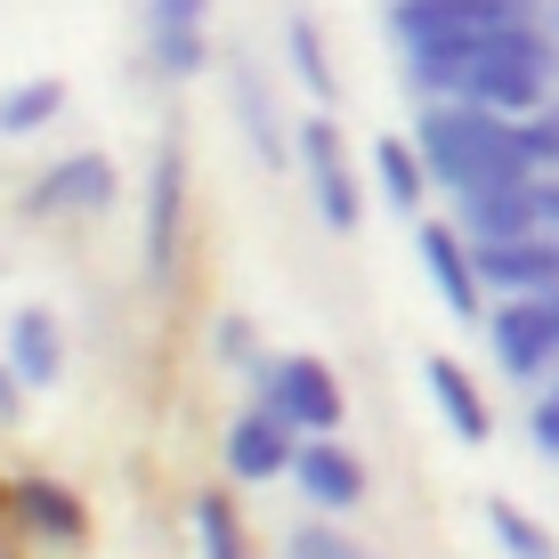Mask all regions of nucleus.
Masks as SVG:
<instances>
[{
	"mask_svg": "<svg viewBox=\"0 0 559 559\" xmlns=\"http://www.w3.org/2000/svg\"><path fill=\"white\" fill-rule=\"evenodd\" d=\"M421 163H430L438 187H454V195H471V187H519L535 179V154H527V122L519 114H495V106H430L421 114Z\"/></svg>",
	"mask_w": 559,
	"mask_h": 559,
	"instance_id": "1",
	"label": "nucleus"
},
{
	"mask_svg": "<svg viewBox=\"0 0 559 559\" xmlns=\"http://www.w3.org/2000/svg\"><path fill=\"white\" fill-rule=\"evenodd\" d=\"M454 98H471V106H495V114H527L535 98H544V41L527 33V16L519 25H503L487 49L462 66V90Z\"/></svg>",
	"mask_w": 559,
	"mask_h": 559,
	"instance_id": "2",
	"label": "nucleus"
},
{
	"mask_svg": "<svg viewBox=\"0 0 559 559\" xmlns=\"http://www.w3.org/2000/svg\"><path fill=\"white\" fill-rule=\"evenodd\" d=\"M252 390H260V406H276L300 438L341 430V406H349V397H341V381H333V365H324V357H308V349H293V357H267Z\"/></svg>",
	"mask_w": 559,
	"mask_h": 559,
	"instance_id": "3",
	"label": "nucleus"
},
{
	"mask_svg": "<svg viewBox=\"0 0 559 559\" xmlns=\"http://www.w3.org/2000/svg\"><path fill=\"white\" fill-rule=\"evenodd\" d=\"M487 341H495V357H503L511 381L559 373V293H511L487 317Z\"/></svg>",
	"mask_w": 559,
	"mask_h": 559,
	"instance_id": "4",
	"label": "nucleus"
},
{
	"mask_svg": "<svg viewBox=\"0 0 559 559\" xmlns=\"http://www.w3.org/2000/svg\"><path fill=\"white\" fill-rule=\"evenodd\" d=\"M179 236H187V146L163 139L146 170V284L179 276Z\"/></svg>",
	"mask_w": 559,
	"mask_h": 559,
	"instance_id": "5",
	"label": "nucleus"
},
{
	"mask_svg": "<svg viewBox=\"0 0 559 559\" xmlns=\"http://www.w3.org/2000/svg\"><path fill=\"white\" fill-rule=\"evenodd\" d=\"M114 195H122V179L106 154H66L25 187V211L33 219H90V211H114Z\"/></svg>",
	"mask_w": 559,
	"mask_h": 559,
	"instance_id": "6",
	"label": "nucleus"
},
{
	"mask_svg": "<svg viewBox=\"0 0 559 559\" xmlns=\"http://www.w3.org/2000/svg\"><path fill=\"white\" fill-rule=\"evenodd\" d=\"M293 154H300L308 187H317V211H324V227H333V236H349V227H357V179H349V154H341V130H333V114H308V122L293 130Z\"/></svg>",
	"mask_w": 559,
	"mask_h": 559,
	"instance_id": "7",
	"label": "nucleus"
},
{
	"mask_svg": "<svg viewBox=\"0 0 559 559\" xmlns=\"http://www.w3.org/2000/svg\"><path fill=\"white\" fill-rule=\"evenodd\" d=\"M300 454V430L284 421L276 406H243L227 421V471L243 478V487H260V478H284Z\"/></svg>",
	"mask_w": 559,
	"mask_h": 559,
	"instance_id": "8",
	"label": "nucleus"
},
{
	"mask_svg": "<svg viewBox=\"0 0 559 559\" xmlns=\"http://www.w3.org/2000/svg\"><path fill=\"white\" fill-rule=\"evenodd\" d=\"M414 243H421V267H430L438 300H447L454 317H487V276H478L471 236H454L447 219H421V227H414Z\"/></svg>",
	"mask_w": 559,
	"mask_h": 559,
	"instance_id": "9",
	"label": "nucleus"
},
{
	"mask_svg": "<svg viewBox=\"0 0 559 559\" xmlns=\"http://www.w3.org/2000/svg\"><path fill=\"white\" fill-rule=\"evenodd\" d=\"M293 487L317 511H357L365 503V462L341 447L333 430H317V438H300V454H293Z\"/></svg>",
	"mask_w": 559,
	"mask_h": 559,
	"instance_id": "10",
	"label": "nucleus"
},
{
	"mask_svg": "<svg viewBox=\"0 0 559 559\" xmlns=\"http://www.w3.org/2000/svg\"><path fill=\"white\" fill-rule=\"evenodd\" d=\"M478 276L495 293H559V236L535 227V236H503V243H471Z\"/></svg>",
	"mask_w": 559,
	"mask_h": 559,
	"instance_id": "11",
	"label": "nucleus"
},
{
	"mask_svg": "<svg viewBox=\"0 0 559 559\" xmlns=\"http://www.w3.org/2000/svg\"><path fill=\"white\" fill-rule=\"evenodd\" d=\"M0 357L16 365V381H25V390H57V373H66V341H57V317H49V308H16L9 333H0Z\"/></svg>",
	"mask_w": 559,
	"mask_h": 559,
	"instance_id": "12",
	"label": "nucleus"
},
{
	"mask_svg": "<svg viewBox=\"0 0 559 559\" xmlns=\"http://www.w3.org/2000/svg\"><path fill=\"white\" fill-rule=\"evenodd\" d=\"M421 381H430L438 414H447V430L462 438V447H487V438H495V414H487V397H478V381L462 373L454 357H421Z\"/></svg>",
	"mask_w": 559,
	"mask_h": 559,
	"instance_id": "13",
	"label": "nucleus"
},
{
	"mask_svg": "<svg viewBox=\"0 0 559 559\" xmlns=\"http://www.w3.org/2000/svg\"><path fill=\"white\" fill-rule=\"evenodd\" d=\"M535 195H527V179L519 187H471L462 195V236L471 243H503V236H535Z\"/></svg>",
	"mask_w": 559,
	"mask_h": 559,
	"instance_id": "14",
	"label": "nucleus"
},
{
	"mask_svg": "<svg viewBox=\"0 0 559 559\" xmlns=\"http://www.w3.org/2000/svg\"><path fill=\"white\" fill-rule=\"evenodd\" d=\"M9 503H16V519H25L33 535H49V544H82V535H90L82 495H73V487H57V478H16V487H9Z\"/></svg>",
	"mask_w": 559,
	"mask_h": 559,
	"instance_id": "15",
	"label": "nucleus"
},
{
	"mask_svg": "<svg viewBox=\"0 0 559 559\" xmlns=\"http://www.w3.org/2000/svg\"><path fill=\"white\" fill-rule=\"evenodd\" d=\"M227 98H236L243 130H252V154H260L267 170H276V163H284V122H276V106H267V82H260L252 66H243V57L227 66Z\"/></svg>",
	"mask_w": 559,
	"mask_h": 559,
	"instance_id": "16",
	"label": "nucleus"
},
{
	"mask_svg": "<svg viewBox=\"0 0 559 559\" xmlns=\"http://www.w3.org/2000/svg\"><path fill=\"white\" fill-rule=\"evenodd\" d=\"M57 114H66V82H16V90H0V139H33V130H49Z\"/></svg>",
	"mask_w": 559,
	"mask_h": 559,
	"instance_id": "17",
	"label": "nucleus"
},
{
	"mask_svg": "<svg viewBox=\"0 0 559 559\" xmlns=\"http://www.w3.org/2000/svg\"><path fill=\"white\" fill-rule=\"evenodd\" d=\"M284 49H293V73H300V90L317 106H333V57H324V33H317V16H300L293 9V25H284Z\"/></svg>",
	"mask_w": 559,
	"mask_h": 559,
	"instance_id": "18",
	"label": "nucleus"
},
{
	"mask_svg": "<svg viewBox=\"0 0 559 559\" xmlns=\"http://www.w3.org/2000/svg\"><path fill=\"white\" fill-rule=\"evenodd\" d=\"M203 66H211L203 25H154V73H163V82H195Z\"/></svg>",
	"mask_w": 559,
	"mask_h": 559,
	"instance_id": "19",
	"label": "nucleus"
},
{
	"mask_svg": "<svg viewBox=\"0 0 559 559\" xmlns=\"http://www.w3.org/2000/svg\"><path fill=\"white\" fill-rule=\"evenodd\" d=\"M373 170H381V195H390L397 211H421V170H430V163H421L406 139H381L373 146Z\"/></svg>",
	"mask_w": 559,
	"mask_h": 559,
	"instance_id": "20",
	"label": "nucleus"
},
{
	"mask_svg": "<svg viewBox=\"0 0 559 559\" xmlns=\"http://www.w3.org/2000/svg\"><path fill=\"white\" fill-rule=\"evenodd\" d=\"M195 544H203V559H252L243 551V519L227 511V495H195Z\"/></svg>",
	"mask_w": 559,
	"mask_h": 559,
	"instance_id": "21",
	"label": "nucleus"
},
{
	"mask_svg": "<svg viewBox=\"0 0 559 559\" xmlns=\"http://www.w3.org/2000/svg\"><path fill=\"white\" fill-rule=\"evenodd\" d=\"M487 527H495V544H503L511 559H559V544H551V535L535 527V519L519 511V503H503V495L487 503Z\"/></svg>",
	"mask_w": 559,
	"mask_h": 559,
	"instance_id": "22",
	"label": "nucleus"
},
{
	"mask_svg": "<svg viewBox=\"0 0 559 559\" xmlns=\"http://www.w3.org/2000/svg\"><path fill=\"white\" fill-rule=\"evenodd\" d=\"M284 559H373L357 551L341 527H324V519H300V527H284Z\"/></svg>",
	"mask_w": 559,
	"mask_h": 559,
	"instance_id": "23",
	"label": "nucleus"
},
{
	"mask_svg": "<svg viewBox=\"0 0 559 559\" xmlns=\"http://www.w3.org/2000/svg\"><path fill=\"white\" fill-rule=\"evenodd\" d=\"M211 333H219V357H227V365H243V373L260 381V349H252V324H243V317H219V324H211Z\"/></svg>",
	"mask_w": 559,
	"mask_h": 559,
	"instance_id": "24",
	"label": "nucleus"
},
{
	"mask_svg": "<svg viewBox=\"0 0 559 559\" xmlns=\"http://www.w3.org/2000/svg\"><path fill=\"white\" fill-rule=\"evenodd\" d=\"M527 430H535V447H544V454H559V381L527 406Z\"/></svg>",
	"mask_w": 559,
	"mask_h": 559,
	"instance_id": "25",
	"label": "nucleus"
},
{
	"mask_svg": "<svg viewBox=\"0 0 559 559\" xmlns=\"http://www.w3.org/2000/svg\"><path fill=\"white\" fill-rule=\"evenodd\" d=\"M527 195H535V219H544L551 236H559V170H535V179H527Z\"/></svg>",
	"mask_w": 559,
	"mask_h": 559,
	"instance_id": "26",
	"label": "nucleus"
},
{
	"mask_svg": "<svg viewBox=\"0 0 559 559\" xmlns=\"http://www.w3.org/2000/svg\"><path fill=\"white\" fill-rule=\"evenodd\" d=\"M154 25H203V16H211V0H154Z\"/></svg>",
	"mask_w": 559,
	"mask_h": 559,
	"instance_id": "27",
	"label": "nucleus"
},
{
	"mask_svg": "<svg viewBox=\"0 0 559 559\" xmlns=\"http://www.w3.org/2000/svg\"><path fill=\"white\" fill-rule=\"evenodd\" d=\"M527 154L535 170H559V122H527Z\"/></svg>",
	"mask_w": 559,
	"mask_h": 559,
	"instance_id": "28",
	"label": "nucleus"
},
{
	"mask_svg": "<svg viewBox=\"0 0 559 559\" xmlns=\"http://www.w3.org/2000/svg\"><path fill=\"white\" fill-rule=\"evenodd\" d=\"M16 406H25V381H16V365L0 357V421H16Z\"/></svg>",
	"mask_w": 559,
	"mask_h": 559,
	"instance_id": "29",
	"label": "nucleus"
},
{
	"mask_svg": "<svg viewBox=\"0 0 559 559\" xmlns=\"http://www.w3.org/2000/svg\"><path fill=\"white\" fill-rule=\"evenodd\" d=\"M551 381H559V373H551Z\"/></svg>",
	"mask_w": 559,
	"mask_h": 559,
	"instance_id": "30",
	"label": "nucleus"
}]
</instances>
